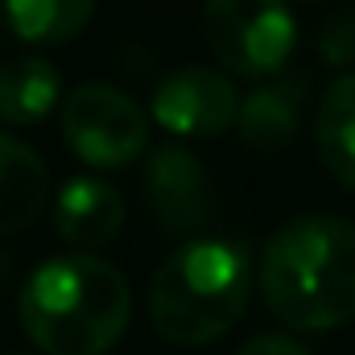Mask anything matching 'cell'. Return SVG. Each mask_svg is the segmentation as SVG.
I'll list each match as a JSON object with an SVG mask.
<instances>
[{
	"mask_svg": "<svg viewBox=\"0 0 355 355\" xmlns=\"http://www.w3.org/2000/svg\"><path fill=\"white\" fill-rule=\"evenodd\" d=\"M261 293L293 331H331L355 318V223L339 215L281 223L261 257Z\"/></svg>",
	"mask_w": 355,
	"mask_h": 355,
	"instance_id": "obj_1",
	"label": "cell"
},
{
	"mask_svg": "<svg viewBox=\"0 0 355 355\" xmlns=\"http://www.w3.org/2000/svg\"><path fill=\"white\" fill-rule=\"evenodd\" d=\"M17 314L25 335L50 355H103L128 327L132 289L95 252H62L21 285Z\"/></svg>",
	"mask_w": 355,
	"mask_h": 355,
	"instance_id": "obj_2",
	"label": "cell"
},
{
	"mask_svg": "<svg viewBox=\"0 0 355 355\" xmlns=\"http://www.w3.org/2000/svg\"><path fill=\"white\" fill-rule=\"evenodd\" d=\"M252 289V261L240 240L194 236L182 240L149 281V322L162 339L198 347L227 335Z\"/></svg>",
	"mask_w": 355,
	"mask_h": 355,
	"instance_id": "obj_3",
	"label": "cell"
},
{
	"mask_svg": "<svg viewBox=\"0 0 355 355\" xmlns=\"http://www.w3.org/2000/svg\"><path fill=\"white\" fill-rule=\"evenodd\" d=\"M202 37L232 75L272 79L297 42V21L289 0H207Z\"/></svg>",
	"mask_w": 355,
	"mask_h": 355,
	"instance_id": "obj_4",
	"label": "cell"
},
{
	"mask_svg": "<svg viewBox=\"0 0 355 355\" xmlns=\"http://www.w3.org/2000/svg\"><path fill=\"white\" fill-rule=\"evenodd\" d=\"M62 137L91 166H128L149 145V116L128 91L79 83L62 99Z\"/></svg>",
	"mask_w": 355,
	"mask_h": 355,
	"instance_id": "obj_5",
	"label": "cell"
},
{
	"mask_svg": "<svg viewBox=\"0 0 355 355\" xmlns=\"http://www.w3.org/2000/svg\"><path fill=\"white\" fill-rule=\"evenodd\" d=\"M240 103L244 99L227 71L194 62V67H178L157 79L149 112L174 137L198 141V137H215V132L232 128L240 120Z\"/></svg>",
	"mask_w": 355,
	"mask_h": 355,
	"instance_id": "obj_6",
	"label": "cell"
},
{
	"mask_svg": "<svg viewBox=\"0 0 355 355\" xmlns=\"http://www.w3.org/2000/svg\"><path fill=\"white\" fill-rule=\"evenodd\" d=\"M141 190L153 219L166 232H190L211 215V178L190 145H178V141L153 145L145 153Z\"/></svg>",
	"mask_w": 355,
	"mask_h": 355,
	"instance_id": "obj_7",
	"label": "cell"
},
{
	"mask_svg": "<svg viewBox=\"0 0 355 355\" xmlns=\"http://www.w3.org/2000/svg\"><path fill=\"white\" fill-rule=\"evenodd\" d=\"M50 215L58 236L75 244V252H87L124 227V194L103 174H75L58 186Z\"/></svg>",
	"mask_w": 355,
	"mask_h": 355,
	"instance_id": "obj_8",
	"label": "cell"
},
{
	"mask_svg": "<svg viewBox=\"0 0 355 355\" xmlns=\"http://www.w3.org/2000/svg\"><path fill=\"white\" fill-rule=\"evenodd\" d=\"M306 91H310L306 71H277L272 79H261L240 103V120H236L240 141L265 153L285 149L297 137Z\"/></svg>",
	"mask_w": 355,
	"mask_h": 355,
	"instance_id": "obj_9",
	"label": "cell"
},
{
	"mask_svg": "<svg viewBox=\"0 0 355 355\" xmlns=\"http://www.w3.org/2000/svg\"><path fill=\"white\" fill-rule=\"evenodd\" d=\"M50 202V170L46 157L12 137L0 132V236L29 227Z\"/></svg>",
	"mask_w": 355,
	"mask_h": 355,
	"instance_id": "obj_10",
	"label": "cell"
},
{
	"mask_svg": "<svg viewBox=\"0 0 355 355\" xmlns=\"http://www.w3.org/2000/svg\"><path fill=\"white\" fill-rule=\"evenodd\" d=\"M58 67L46 54H17L0 67V120L4 124H37L58 103Z\"/></svg>",
	"mask_w": 355,
	"mask_h": 355,
	"instance_id": "obj_11",
	"label": "cell"
},
{
	"mask_svg": "<svg viewBox=\"0 0 355 355\" xmlns=\"http://www.w3.org/2000/svg\"><path fill=\"white\" fill-rule=\"evenodd\" d=\"M318 157L339 182L355 186V71H343L322 91L314 112Z\"/></svg>",
	"mask_w": 355,
	"mask_h": 355,
	"instance_id": "obj_12",
	"label": "cell"
},
{
	"mask_svg": "<svg viewBox=\"0 0 355 355\" xmlns=\"http://www.w3.org/2000/svg\"><path fill=\"white\" fill-rule=\"evenodd\" d=\"M12 33L29 46H62L95 17V0H4Z\"/></svg>",
	"mask_w": 355,
	"mask_h": 355,
	"instance_id": "obj_13",
	"label": "cell"
},
{
	"mask_svg": "<svg viewBox=\"0 0 355 355\" xmlns=\"http://www.w3.org/2000/svg\"><path fill=\"white\" fill-rule=\"evenodd\" d=\"M318 54L327 62H355V8L343 12H331L322 25H318Z\"/></svg>",
	"mask_w": 355,
	"mask_h": 355,
	"instance_id": "obj_14",
	"label": "cell"
},
{
	"mask_svg": "<svg viewBox=\"0 0 355 355\" xmlns=\"http://www.w3.org/2000/svg\"><path fill=\"white\" fill-rule=\"evenodd\" d=\"M236 355H310V347L285 331H265V335H252Z\"/></svg>",
	"mask_w": 355,
	"mask_h": 355,
	"instance_id": "obj_15",
	"label": "cell"
}]
</instances>
